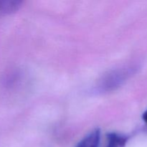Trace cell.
Returning a JSON list of instances; mask_svg holds the SVG:
<instances>
[{
  "instance_id": "obj_3",
  "label": "cell",
  "mask_w": 147,
  "mask_h": 147,
  "mask_svg": "<svg viewBox=\"0 0 147 147\" xmlns=\"http://www.w3.org/2000/svg\"><path fill=\"white\" fill-rule=\"evenodd\" d=\"M107 139L106 147H124L129 137L117 133H109L107 134Z\"/></svg>"
},
{
  "instance_id": "obj_2",
  "label": "cell",
  "mask_w": 147,
  "mask_h": 147,
  "mask_svg": "<svg viewBox=\"0 0 147 147\" xmlns=\"http://www.w3.org/2000/svg\"><path fill=\"white\" fill-rule=\"evenodd\" d=\"M100 140V131L96 129L82 139L76 147H99Z\"/></svg>"
},
{
  "instance_id": "obj_1",
  "label": "cell",
  "mask_w": 147,
  "mask_h": 147,
  "mask_svg": "<svg viewBox=\"0 0 147 147\" xmlns=\"http://www.w3.org/2000/svg\"><path fill=\"white\" fill-rule=\"evenodd\" d=\"M22 3L20 0H0V17L18 11Z\"/></svg>"
},
{
  "instance_id": "obj_4",
  "label": "cell",
  "mask_w": 147,
  "mask_h": 147,
  "mask_svg": "<svg viewBox=\"0 0 147 147\" xmlns=\"http://www.w3.org/2000/svg\"><path fill=\"white\" fill-rule=\"evenodd\" d=\"M142 119H143V120L147 123V110L143 113V115H142Z\"/></svg>"
}]
</instances>
